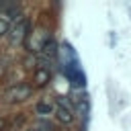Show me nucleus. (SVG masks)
<instances>
[{
	"label": "nucleus",
	"instance_id": "f257e3e1",
	"mask_svg": "<svg viewBox=\"0 0 131 131\" xmlns=\"http://www.w3.org/2000/svg\"><path fill=\"white\" fill-rule=\"evenodd\" d=\"M31 94H33V86H29V84H14V86H10L4 92V102H10V104L25 102L27 98H31Z\"/></svg>",
	"mask_w": 131,
	"mask_h": 131
},
{
	"label": "nucleus",
	"instance_id": "f03ea898",
	"mask_svg": "<svg viewBox=\"0 0 131 131\" xmlns=\"http://www.w3.org/2000/svg\"><path fill=\"white\" fill-rule=\"evenodd\" d=\"M29 27H31V23H29L27 18H20L18 23L10 25V29H8V39H10V43H12V45H18L20 41L29 39Z\"/></svg>",
	"mask_w": 131,
	"mask_h": 131
},
{
	"label": "nucleus",
	"instance_id": "7ed1b4c3",
	"mask_svg": "<svg viewBox=\"0 0 131 131\" xmlns=\"http://www.w3.org/2000/svg\"><path fill=\"white\" fill-rule=\"evenodd\" d=\"M55 117H57V121L59 123H63V125H70L72 121H74V113L72 111H68V108H63V106H57L55 104Z\"/></svg>",
	"mask_w": 131,
	"mask_h": 131
},
{
	"label": "nucleus",
	"instance_id": "20e7f679",
	"mask_svg": "<svg viewBox=\"0 0 131 131\" xmlns=\"http://www.w3.org/2000/svg\"><path fill=\"white\" fill-rule=\"evenodd\" d=\"M53 111H55V106L51 102H47V100H41V102L35 104V113L39 117H49V115H53Z\"/></svg>",
	"mask_w": 131,
	"mask_h": 131
},
{
	"label": "nucleus",
	"instance_id": "39448f33",
	"mask_svg": "<svg viewBox=\"0 0 131 131\" xmlns=\"http://www.w3.org/2000/svg\"><path fill=\"white\" fill-rule=\"evenodd\" d=\"M41 55H45L47 59H53L55 55H57V43L49 37V41L43 45V49H41Z\"/></svg>",
	"mask_w": 131,
	"mask_h": 131
},
{
	"label": "nucleus",
	"instance_id": "423d86ee",
	"mask_svg": "<svg viewBox=\"0 0 131 131\" xmlns=\"http://www.w3.org/2000/svg\"><path fill=\"white\" fill-rule=\"evenodd\" d=\"M51 80V72L49 70H37L35 72V84L37 86H45Z\"/></svg>",
	"mask_w": 131,
	"mask_h": 131
},
{
	"label": "nucleus",
	"instance_id": "0eeeda50",
	"mask_svg": "<svg viewBox=\"0 0 131 131\" xmlns=\"http://www.w3.org/2000/svg\"><path fill=\"white\" fill-rule=\"evenodd\" d=\"M35 131H51V125L47 121H39L37 127H35Z\"/></svg>",
	"mask_w": 131,
	"mask_h": 131
},
{
	"label": "nucleus",
	"instance_id": "6e6552de",
	"mask_svg": "<svg viewBox=\"0 0 131 131\" xmlns=\"http://www.w3.org/2000/svg\"><path fill=\"white\" fill-rule=\"evenodd\" d=\"M8 29H10L8 20H6V18H0V37H2V35H6V33H8Z\"/></svg>",
	"mask_w": 131,
	"mask_h": 131
},
{
	"label": "nucleus",
	"instance_id": "1a4fd4ad",
	"mask_svg": "<svg viewBox=\"0 0 131 131\" xmlns=\"http://www.w3.org/2000/svg\"><path fill=\"white\" fill-rule=\"evenodd\" d=\"M6 125H8V121H6V119H2V117H0V131H2V129H4V127H6Z\"/></svg>",
	"mask_w": 131,
	"mask_h": 131
},
{
	"label": "nucleus",
	"instance_id": "9d476101",
	"mask_svg": "<svg viewBox=\"0 0 131 131\" xmlns=\"http://www.w3.org/2000/svg\"><path fill=\"white\" fill-rule=\"evenodd\" d=\"M25 131H35V129H25Z\"/></svg>",
	"mask_w": 131,
	"mask_h": 131
}]
</instances>
